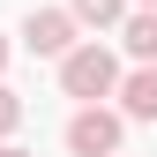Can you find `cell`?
Wrapping results in <instances>:
<instances>
[{"instance_id": "6da1fadb", "label": "cell", "mask_w": 157, "mask_h": 157, "mask_svg": "<svg viewBox=\"0 0 157 157\" xmlns=\"http://www.w3.org/2000/svg\"><path fill=\"white\" fill-rule=\"evenodd\" d=\"M60 90H67V97H82V105H97V97L120 90V60H112L105 45H75L67 60H60Z\"/></svg>"}, {"instance_id": "7a4b0ae2", "label": "cell", "mask_w": 157, "mask_h": 157, "mask_svg": "<svg viewBox=\"0 0 157 157\" xmlns=\"http://www.w3.org/2000/svg\"><path fill=\"white\" fill-rule=\"evenodd\" d=\"M120 135H127V120H120V112L82 105V112L67 120V150H75V157H120Z\"/></svg>"}, {"instance_id": "3957f363", "label": "cell", "mask_w": 157, "mask_h": 157, "mask_svg": "<svg viewBox=\"0 0 157 157\" xmlns=\"http://www.w3.org/2000/svg\"><path fill=\"white\" fill-rule=\"evenodd\" d=\"M23 45L37 52V60H67V52H75V15H67V8H30Z\"/></svg>"}, {"instance_id": "277c9868", "label": "cell", "mask_w": 157, "mask_h": 157, "mask_svg": "<svg viewBox=\"0 0 157 157\" xmlns=\"http://www.w3.org/2000/svg\"><path fill=\"white\" fill-rule=\"evenodd\" d=\"M120 105H127V120H157V67L120 75Z\"/></svg>"}, {"instance_id": "5b68a950", "label": "cell", "mask_w": 157, "mask_h": 157, "mask_svg": "<svg viewBox=\"0 0 157 157\" xmlns=\"http://www.w3.org/2000/svg\"><path fill=\"white\" fill-rule=\"evenodd\" d=\"M127 52H135V60H157V8L127 15Z\"/></svg>"}, {"instance_id": "8992f818", "label": "cell", "mask_w": 157, "mask_h": 157, "mask_svg": "<svg viewBox=\"0 0 157 157\" xmlns=\"http://www.w3.org/2000/svg\"><path fill=\"white\" fill-rule=\"evenodd\" d=\"M67 15H75V23H120L127 0H67Z\"/></svg>"}, {"instance_id": "52a82bcc", "label": "cell", "mask_w": 157, "mask_h": 157, "mask_svg": "<svg viewBox=\"0 0 157 157\" xmlns=\"http://www.w3.org/2000/svg\"><path fill=\"white\" fill-rule=\"evenodd\" d=\"M15 127H23V97L0 82V135H15Z\"/></svg>"}, {"instance_id": "ba28073f", "label": "cell", "mask_w": 157, "mask_h": 157, "mask_svg": "<svg viewBox=\"0 0 157 157\" xmlns=\"http://www.w3.org/2000/svg\"><path fill=\"white\" fill-rule=\"evenodd\" d=\"M0 67H8V37H0Z\"/></svg>"}, {"instance_id": "9c48e42d", "label": "cell", "mask_w": 157, "mask_h": 157, "mask_svg": "<svg viewBox=\"0 0 157 157\" xmlns=\"http://www.w3.org/2000/svg\"><path fill=\"white\" fill-rule=\"evenodd\" d=\"M0 157H30V150H0Z\"/></svg>"}, {"instance_id": "30bf717a", "label": "cell", "mask_w": 157, "mask_h": 157, "mask_svg": "<svg viewBox=\"0 0 157 157\" xmlns=\"http://www.w3.org/2000/svg\"><path fill=\"white\" fill-rule=\"evenodd\" d=\"M142 8H157V0H142Z\"/></svg>"}]
</instances>
